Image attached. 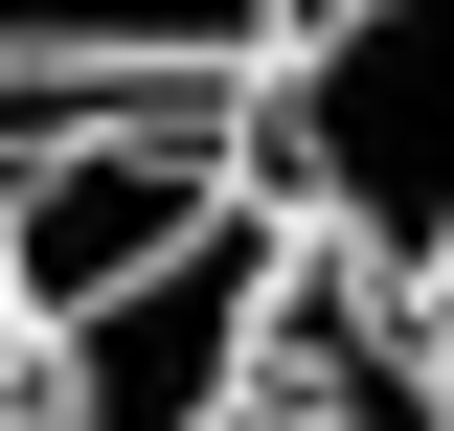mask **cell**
<instances>
[{"label":"cell","instance_id":"cell-1","mask_svg":"<svg viewBox=\"0 0 454 431\" xmlns=\"http://www.w3.org/2000/svg\"><path fill=\"white\" fill-rule=\"evenodd\" d=\"M250 137H273V227L364 295L454 250V0H295V46L250 68Z\"/></svg>","mask_w":454,"mask_h":431},{"label":"cell","instance_id":"cell-6","mask_svg":"<svg viewBox=\"0 0 454 431\" xmlns=\"http://www.w3.org/2000/svg\"><path fill=\"white\" fill-rule=\"evenodd\" d=\"M387 318H409V364H432V409H454V250H432V272H409Z\"/></svg>","mask_w":454,"mask_h":431},{"label":"cell","instance_id":"cell-5","mask_svg":"<svg viewBox=\"0 0 454 431\" xmlns=\"http://www.w3.org/2000/svg\"><path fill=\"white\" fill-rule=\"evenodd\" d=\"M250 431H454L432 364H409V318L364 295V272H295V318H273V386H250Z\"/></svg>","mask_w":454,"mask_h":431},{"label":"cell","instance_id":"cell-2","mask_svg":"<svg viewBox=\"0 0 454 431\" xmlns=\"http://www.w3.org/2000/svg\"><path fill=\"white\" fill-rule=\"evenodd\" d=\"M205 205H250V91H91V68H0V341L160 272Z\"/></svg>","mask_w":454,"mask_h":431},{"label":"cell","instance_id":"cell-7","mask_svg":"<svg viewBox=\"0 0 454 431\" xmlns=\"http://www.w3.org/2000/svg\"><path fill=\"white\" fill-rule=\"evenodd\" d=\"M0 431H46V409H23V386H0Z\"/></svg>","mask_w":454,"mask_h":431},{"label":"cell","instance_id":"cell-4","mask_svg":"<svg viewBox=\"0 0 454 431\" xmlns=\"http://www.w3.org/2000/svg\"><path fill=\"white\" fill-rule=\"evenodd\" d=\"M295 0H0V68H91V91H250Z\"/></svg>","mask_w":454,"mask_h":431},{"label":"cell","instance_id":"cell-3","mask_svg":"<svg viewBox=\"0 0 454 431\" xmlns=\"http://www.w3.org/2000/svg\"><path fill=\"white\" fill-rule=\"evenodd\" d=\"M295 272H318V250H295V227H273V182H250V205H205L160 272H114V295L23 318V409H46V431H250Z\"/></svg>","mask_w":454,"mask_h":431}]
</instances>
